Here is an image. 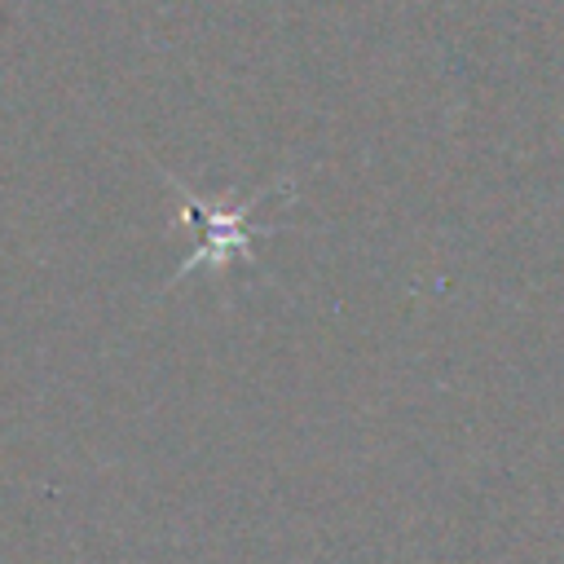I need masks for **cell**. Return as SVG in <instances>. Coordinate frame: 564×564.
I'll list each match as a JSON object with an SVG mask.
<instances>
[{
    "label": "cell",
    "mask_w": 564,
    "mask_h": 564,
    "mask_svg": "<svg viewBox=\"0 0 564 564\" xmlns=\"http://www.w3.org/2000/svg\"><path fill=\"white\" fill-rule=\"evenodd\" d=\"M185 220L203 229V247H198V251L189 256V264H181V273L198 269L203 260L220 264V260L229 256V247H242V242H247V229H242V220H247V207H238L234 216H216V212L198 207L194 198H185Z\"/></svg>",
    "instance_id": "obj_1"
}]
</instances>
